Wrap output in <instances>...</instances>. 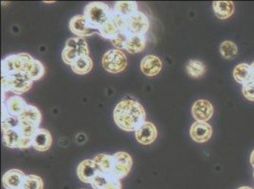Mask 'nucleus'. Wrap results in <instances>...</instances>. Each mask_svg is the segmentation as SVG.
<instances>
[{
	"label": "nucleus",
	"mask_w": 254,
	"mask_h": 189,
	"mask_svg": "<svg viewBox=\"0 0 254 189\" xmlns=\"http://www.w3.org/2000/svg\"><path fill=\"white\" fill-rule=\"evenodd\" d=\"M33 81L24 72L6 75L1 74V86L2 92H11L14 94H22L28 92L32 87Z\"/></svg>",
	"instance_id": "obj_2"
},
{
	"label": "nucleus",
	"mask_w": 254,
	"mask_h": 189,
	"mask_svg": "<svg viewBox=\"0 0 254 189\" xmlns=\"http://www.w3.org/2000/svg\"><path fill=\"white\" fill-rule=\"evenodd\" d=\"M89 54L88 46L84 38L71 37L65 42L62 52L64 63L71 65L76 59Z\"/></svg>",
	"instance_id": "obj_5"
},
{
	"label": "nucleus",
	"mask_w": 254,
	"mask_h": 189,
	"mask_svg": "<svg viewBox=\"0 0 254 189\" xmlns=\"http://www.w3.org/2000/svg\"><path fill=\"white\" fill-rule=\"evenodd\" d=\"M53 144V137L51 133L46 130L39 128L34 137H32V147L38 151L49 150Z\"/></svg>",
	"instance_id": "obj_18"
},
{
	"label": "nucleus",
	"mask_w": 254,
	"mask_h": 189,
	"mask_svg": "<svg viewBox=\"0 0 254 189\" xmlns=\"http://www.w3.org/2000/svg\"><path fill=\"white\" fill-rule=\"evenodd\" d=\"M117 126L125 132H136L146 119V113L139 102L124 99L117 104L113 113Z\"/></svg>",
	"instance_id": "obj_1"
},
{
	"label": "nucleus",
	"mask_w": 254,
	"mask_h": 189,
	"mask_svg": "<svg viewBox=\"0 0 254 189\" xmlns=\"http://www.w3.org/2000/svg\"></svg>",
	"instance_id": "obj_41"
},
{
	"label": "nucleus",
	"mask_w": 254,
	"mask_h": 189,
	"mask_svg": "<svg viewBox=\"0 0 254 189\" xmlns=\"http://www.w3.org/2000/svg\"><path fill=\"white\" fill-rule=\"evenodd\" d=\"M112 179L113 178L108 174L99 172L89 185L92 187L93 189H103Z\"/></svg>",
	"instance_id": "obj_33"
},
{
	"label": "nucleus",
	"mask_w": 254,
	"mask_h": 189,
	"mask_svg": "<svg viewBox=\"0 0 254 189\" xmlns=\"http://www.w3.org/2000/svg\"><path fill=\"white\" fill-rule=\"evenodd\" d=\"M25 73L29 76L32 81H38L45 74V66L40 61L33 58L32 63H30L28 69Z\"/></svg>",
	"instance_id": "obj_26"
},
{
	"label": "nucleus",
	"mask_w": 254,
	"mask_h": 189,
	"mask_svg": "<svg viewBox=\"0 0 254 189\" xmlns=\"http://www.w3.org/2000/svg\"><path fill=\"white\" fill-rule=\"evenodd\" d=\"M145 46H146L145 35L130 34L125 49L130 54H137L143 51L145 48Z\"/></svg>",
	"instance_id": "obj_20"
},
{
	"label": "nucleus",
	"mask_w": 254,
	"mask_h": 189,
	"mask_svg": "<svg viewBox=\"0 0 254 189\" xmlns=\"http://www.w3.org/2000/svg\"><path fill=\"white\" fill-rule=\"evenodd\" d=\"M3 143L10 148H28L32 147V139L23 137L18 130L3 132Z\"/></svg>",
	"instance_id": "obj_9"
},
{
	"label": "nucleus",
	"mask_w": 254,
	"mask_h": 189,
	"mask_svg": "<svg viewBox=\"0 0 254 189\" xmlns=\"http://www.w3.org/2000/svg\"><path fill=\"white\" fill-rule=\"evenodd\" d=\"M253 189V188H250V187H246V186H245V187H241V188H239V189Z\"/></svg>",
	"instance_id": "obj_40"
},
{
	"label": "nucleus",
	"mask_w": 254,
	"mask_h": 189,
	"mask_svg": "<svg viewBox=\"0 0 254 189\" xmlns=\"http://www.w3.org/2000/svg\"></svg>",
	"instance_id": "obj_42"
},
{
	"label": "nucleus",
	"mask_w": 254,
	"mask_h": 189,
	"mask_svg": "<svg viewBox=\"0 0 254 189\" xmlns=\"http://www.w3.org/2000/svg\"><path fill=\"white\" fill-rule=\"evenodd\" d=\"M38 129H39V126H37L35 124L24 122L20 120V126L18 128V131L20 132L22 137L32 139V137H34V135L36 134Z\"/></svg>",
	"instance_id": "obj_32"
},
{
	"label": "nucleus",
	"mask_w": 254,
	"mask_h": 189,
	"mask_svg": "<svg viewBox=\"0 0 254 189\" xmlns=\"http://www.w3.org/2000/svg\"><path fill=\"white\" fill-rule=\"evenodd\" d=\"M19 118L21 121L29 122L39 126L42 120V115L37 107L28 104L24 112L22 113L21 116H19Z\"/></svg>",
	"instance_id": "obj_24"
},
{
	"label": "nucleus",
	"mask_w": 254,
	"mask_h": 189,
	"mask_svg": "<svg viewBox=\"0 0 254 189\" xmlns=\"http://www.w3.org/2000/svg\"><path fill=\"white\" fill-rule=\"evenodd\" d=\"M27 106H28L27 102L22 96L18 94H13L9 96L2 103V110L11 116L19 117Z\"/></svg>",
	"instance_id": "obj_14"
},
{
	"label": "nucleus",
	"mask_w": 254,
	"mask_h": 189,
	"mask_svg": "<svg viewBox=\"0 0 254 189\" xmlns=\"http://www.w3.org/2000/svg\"><path fill=\"white\" fill-rule=\"evenodd\" d=\"M98 31H99V34L103 38L110 39V40L116 35L118 32H120L111 18L109 20H107Z\"/></svg>",
	"instance_id": "obj_30"
},
{
	"label": "nucleus",
	"mask_w": 254,
	"mask_h": 189,
	"mask_svg": "<svg viewBox=\"0 0 254 189\" xmlns=\"http://www.w3.org/2000/svg\"><path fill=\"white\" fill-rule=\"evenodd\" d=\"M212 8L217 18L226 20L234 12V3L233 1H215L212 3Z\"/></svg>",
	"instance_id": "obj_19"
},
{
	"label": "nucleus",
	"mask_w": 254,
	"mask_h": 189,
	"mask_svg": "<svg viewBox=\"0 0 254 189\" xmlns=\"http://www.w3.org/2000/svg\"><path fill=\"white\" fill-rule=\"evenodd\" d=\"M213 106L209 100L199 99L196 100L191 107V115L195 121L207 122L213 116Z\"/></svg>",
	"instance_id": "obj_11"
},
{
	"label": "nucleus",
	"mask_w": 254,
	"mask_h": 189,
	"mask_svg": "<svg viewBox=\"0 0 254 189\" xmlns=\"http://www.w3.org/2000/svg\"><path fill=\"white\" fill-rule=\"evenodd\" d=\"M20 126V118L18 116H13L2 111V119H1V128L2 132L9 130H18Z\"/></svg>",
	"instance_id": "obj_28"
},
{
	"label": "nucleus",
	"mask_w": 254,
	"mask_h": 189,
	"mask_svg": "<svg viewBox=\"0 0 254 189\" xmlns=\"http://www.w3.org/2000/svg\"><path fill=\"white\" fill-rule=\"evenodd\" d=\"M103 189H122L121 181L116 180V179H112Z\"/></svg>",
	"instance_id": "obj_37"
},
{
	"label": "nucleus",
	"mask_w": 254,
	"mask_h": 189,
	"mask_svg": "<svg viewBox=\"0 0 254 189\" xmlns=\"http://www.w3.org/2000/svg\"><path fill=\"white\" fill-rule=\"evenodd\" d=\"M162 69V62L159 57L155 55H147L140 62V70L141 72L148 76L154 77L161 71Z\"/></svg>",
	"instance_id": "obj_17"
},
{
	"label": "nucleus",
	"mask_w": 254,
	"mask_h": 189,
	"mask_svg": "<svg viewBox=\"0 0 254 189\" xmlns=\"http://www.w3.org/2000/svg\"><path fill=\"white\" fill-rule=\"evenodd\" d=\"M219 51L225 59H233L238 53V47L233 41L226 40L221 43L219 47Z\"/></svg>",
	"instance_id": "obj_29"
},
{
	"label": "nucleus",
	"mask_w": 254,
	"mask_h": 189,
	"mask_svg": "<svg viewBox=\"0 0 254 189\" xmlns=\"http://www.w3.org/2000/svg\"><path fill=\"white\" fill-rule=\"evenodd\" d=\"M72 71L78 75H85L89 73L93 68V61L89 57V55L82 56L76 59L70 65Z\"/></svg>",
	"instance_id": "obj_22"
},
{
	"label": "nucleus",
	"mask_w": 254,
	"mask_h": 189,
	"mask_svg": "<svg viewBox=\"0 0 254 189\" xmlns=\"http://www.w3.org/2000/svg\"><path fill=\"white\" fill-rule=\"evenodd\" d=\"M129 35L130 34L128 32H119L110 41H111V44L115 47L116 49H119V50L125 49Z\"/></svg>",
	"instance_id": "obj_34"
},
{
	"label": "nucleus",
	"mask_w": 254,
	"mask_h": 189,
	"mask_svg": "<svg viewBox=\"0 0 254 189\" xmlns=\"http://www.w3.org/2000/svg\"><path fill=\"white\" fill-rule=\"evenodd\" d=\"M233 76L235 82L238 84L242 85L248 84L253 80L251 64L244 63L237 64L233 70Z\"/></svg>",
	"instance_id": "obj_21"
},
{
	"label": "nucleus",
	"mask_w": 254,
	"mask_h": 189,
	"mask_svg": "<svg viewBox=\"0 0 254 189\" xmlns=\"http://www.w3.org/2000/svg\"><path fill=\"white\" fill-rule=\"evenodd\" d=\"M212 128L208 122L195 121L190 129V137L196 143H205L211 139Z\"/></svg>",
	"instance_id": "obj_12"
},
{
	"label": "nucleus",
	"mask_w": 254,
	"mask_h": 189,
	"mask_svg": "<svg viewBox=\"0 0 254 189\" xmlns=\"http://www.w3.org/2000/svg\"><path fill=\"white\" fill-rule=\"evenodd\" d=\"M252 67V74H253V80H254V62L251 64Z\"/></svg>",
	"instance_id": "obj_39"
},
{
	"label": "nucleus",
	"mask_w": 254,
	"mask_h": 189,
	"mask_svg": "<svg viewBox=\"0 0 254 189\" xmlns=\"http://www.w3.org/2000/svg\"><path fill=\"white\" fill-rule=\"evenodd\" d=\"M113 11L129 18L138 12V3L135 1H119L116 2Z\"/></svg>",
	"instance_id": "obj_23"
},
{
	"label": "nucleus",
	"mask_w": 254,
	"mask_h": 189,
	"mask_svg": "<svg viewBox=\"0 0 254 189\" xmlns=\"http://www.w3.org/2000/svg\"><path fill=\"white\" fill-rule=\"evenodd\" d=\"M22 189V188H21V189Z\"/></svg>",
	"instance_id": "obj_43"
},
{
	"label": "nucleus",
	"mask_w": 254,
	"mask_h": 189,
	"mask_svg": "<svg viewBox=\"0 0 254 189\" xmlns=\"http://www.w3.org/2000/svg\"><path fill=\"white\" fill-rule=\"evenodd\" d=\"M186 71L191 78L197 79L205 74L206 66L204 63H202L201 61L192 59V60L188 61V63L186 64Z\"/></svg>",
	"instance_id": "obj_27"
},
{
	"label": "nucleus",
	"mask_w": 254,
	"mask_h": 189,
	"mask_svg": "<svg viewBox=\"0 0 254 189\" xmlns=\"http://www.w3.org/2000/svg\"><path fill=\"white\" fill-rule=\"evenodd\" d=\"M33 60L28 53H18L6 57L1 62V72L6 75H13L19 72H26L30 63Z\"/></svg>",
	"instance_id": "obj_4"
},
{
	"label": "nucleus",
	"mask_w": 254,
	"mask_h": 189,
	"mask_svg": "<svg viewBox=\"0 0 254 189\" xmlns=\"http://www.w3.org/2000/svg\"><path fill=\"white\" fill-rule=\"evenodd\" d=\"M69 30L77 37L84 38L86 36L96 33L94 28H92L86 20L84 14H78L72 17L69 21Z\"/></svg>",
	"instance_id": "obj_10"
},
{
	"label": "nucleus",
	"mask_w": 254,
	"mask_h": 189,
	"mask_svg": "<svg viewBox=\"0 0 254 189\" xmlns=\"http://www.w3.org/2000/svg\"><path fill=\"white\" fill-rule=\"evenodd\" d=\"M113 11L104 2H91L85 6L84 15L88 24L99 30L107 20L111 18Z\"/></svg>",
	"instance_id": "obj_3"
},
{
	"label": "nucleus",
	"mask_w": 254,
	"mask_h": 189,
	"mask_svg": "<svg viewBox=\"0 0 254 189\" xmlns=\"http://www.w3.org/2000/svg\"><path fill=\"white\" fill-rule=\"evenodd\" d=\"M101 172L94 160L86 159L82 161L77 168V175L83 183L90 184L96 175Z\"/></svg>",
	"instance_id": "obj_13"
},
{
	"label": "nucleus",
	"mask_w": 254,
	"mask_h": 189,
	"mask_svg": "<svg viewBox=\"0 0 254 189\" xmlns=\"http://www.w3.org/2000/svg\"><path fill=\"white\" fill-rule=\"evenodd\" d=\"M250 162H251V165L254 168V149L251 154V159H250Z\"/></svg>",
	"instance_id": "obj_38"
},
{
	"label": "nucleus",
	"mask_w": 254,
	"mask_h": 189,
	"mask_svg": "<svg viewBox=\"0 0 254 189\" xmlns=\"http://www.w3.org/2000/svg\"><path fill=\"white\" fill-rule=\"evenodd\" d=\"M150 22L148 17L142 11H138L134 15L128 18L127 21V32L129 34L145 35L148 32Z\"/></svg>",
	"instance_id": "obj_8"
},
{
	"label": "nucleus",
	"mask_w": 254,
	"mask_h": 189,
	"mask_svg": "<svg viewBox=\"0 0 254 189\" xmlns=\"http://www.w3.org/2000/svg\"><path fill=\"white\" fill-rule=\"evenodd\" d=\"M94 162L97 164L98 168L100 169L101 172L106 173L110 175L112 168H113V163H114V158L113 155H108V154H98L95 157L93 158Z\"/></svg>",
	"instance_id": "obj_25"
},
{
	"label": "nucleus",
	"mask_w": 254,
	"mask_h": 189,
	"mask_svg": "<svg viewBox=\"0 0 254 189\" xmlns=\"http://www.w3.org/2000/svg\"><path fill=\"white\" fill-rule=\"evenodd\" d=\"M43 180L37 175H27L22 185L23 189H43Z\"/></svg>",
	"instance_id": "obj_31"
},
{
	"label": "nucleus",
	"mask_w": 254,
	"mask_h": 189,
	"mask_svg": "<svg viewBox=\"0 0 254 189\" xmlns=\"http://www.w3.org/2000/svg\"><path fill=\"white\" fill-rule=\"evenodd\" d=\"M242 93L248 100L254 101V80L243 85Z\"/></svg>",
	"instance_id": "obj_36"
},
{
	"label": "nucleus",
	"mask_w": 254,
	"mask_h": 189,
	"mask_svg": "<svg viewBox=\"0 0 254 189\" xmlns=\"http://www.w3.org/2000/svg\"><path fill=\"white\" fill-rule=\"evenodd\" d=\"M102 63L107 72L112 74L120 73L127 68V56L122 50L116 48L110 49L104 55Z\"/></svg>",
	"instance_id": "obj_6"
},
{
	"label": "nucleus",
	"mask_w": 254,
	"mask_h": 189,
	"mask_svg": "<svg viewBox=\"0 0 254 189\" xmlns=\"http://www.w3.org/2000/svg\"><path fill=\"white\" fill-rule=\"evenodd\" d=\"M135 137L139 144L150 145L157 139L158 131L153 123L145 121L135 132Z\"/></svg>",
	"instance_id": "obj_15"
},
{
	"label": "nucleus",
	"mask_w": 254,
	"mask_h": 189,
	"mask_svg": "<svg viewBox=\"0 0 254 189\" xmlns=\"http://www.w3.org/2000/svg\"><path fill=\"white\" fill-rule=\"evenodd\" d=\"M114 163L110 176L113 179L121 181L126 178L133 166V159L131 155L125 151H119L113 155Z\"/></svg>",
	"instance_id": "obj_7"
},
{
	"label": "nucleus",
	"mask_w": 254,
	"mask_h": 189,
	"mask_svg": "<svg viewBox=\"0 0 254 189\" xmlns=\"http://www.w3.org/2000/svg\"><path fill=\"white\" fill-rule=\"evenodd\" d=\"M26 174L19 169H10L3 175L2 183L6 189H21Z\"/></svg>",
	"instance_id": "obj_16"
},
{
	"label": "nucleus",
	"mask_w": 254,
	"mask_h": 189,
	"mask_svg": "<svg viewBox=\"0 0 254 189\" xmlns=\"http://www.w3.org/2000/svg\"><path fill=\"white\" fill-rule=\"evenodd\" d=\"M111 19H112V21L114 22V24L116 25V27L120 32H127V21H128V18L113 11L112 15H111Z\"/></svg>",
	"instance_id": "obj_35"
}]
</instances>
